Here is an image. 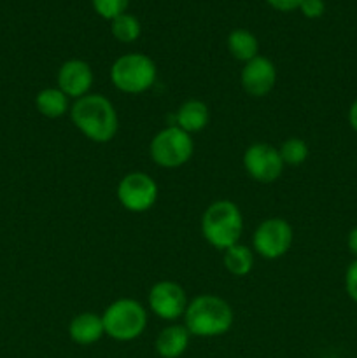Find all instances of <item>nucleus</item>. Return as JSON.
I'll use <instances>...</instances> for the list:
<instances>
[{"label":"nucleus","mask_w":357,"mask_h":358,"mask_svg":"<svg viewBox=\"0 0 357 358\" xmlns=\"http://www.w3.org/2000/svg\"><path fill=\"white\" fill-rule=\"evenodd\" d=\"M74 126L94 143H107L115 136L119 117L114 105L100 93H90L70 107Z\"/></svg>","instance_id":"f257e3e1"},{"label":"nucleus","mask_w":357,"mask_h":358,"mask_svg":"<svg viewBox=\"0 0 357 358\" xmlns=\"http://www.w3.org/2000/svg\"><path fill=\"white\" fill-rule=\"evenodd\" d=\"M186 329L196 338H217L233 327V308L223 297L202 294L189 301L184 313Z\"/></svg>","instance_id":"f03ea898"},{"label":"nucleus","mask_w":357,"mask_h":358,"mask_svg":"<svg viewBox=\"0 0 357 358\" xmlns=\"http://www.w3.org/2000/svg\"><path fill=\"white\" fill-rule=\"evenodd\" d=\"M244 233V215L230 199H219L203 212L202 234L214 248L226 250L240 241Z\"/></svg>","instance_id":"7ed1b4c3"},{"label":"nucleus","mask_w":357,"mask_h":358,"mask_svg":"<svg viewBox=\"0 0 357 358\" xmlns=\"http://www.w3.org/2000/svg\"><path fill=\"white\" fill-rule=\"evenodd\" d=\"M158 69L153 59L142 52H128L112 63L111 80L119 91L139 94L150 90L156 83Z\"/></svg>","instance_id":"20e7f679"},{"label":"nucleus","mask_w":357,"mask_h":358,"mask_svg":"<svg viewBox=\"0 0 357 358\" xmlns=\"http://www.w3.org/2000/svg\"><path fill=\"white\" fill-rule=\"evenodd\" d=\"M104 320L105 334L114 341H133L142 332L147 325V311L139 301L135 299H118L108 304L107 310L102 315Z\"/></svg>","instance_id":"39448f33"},{"label":"nucleus","mask_w":357,"mask_h":358,"mask_svg":"<svg viewBox=\"0 0 357 358\" xmlns=\"http://www.w3.org/2000/svg\"><path fill=\"white\" fill-rule=\"evenodd\" d=\"M195 152V143L189 133L182 131L178 126H168L158 131L150 140V159L161 168L175 170L188 163Z\"/></svg>","instance_id":"423d86ee"},{"label":"nucleus","mask_w":357,"mask_h":358,"mask_svg":"<svg viewBox=\"0 0 357 358\" xmlns=\"http://www.w3.org/2000/svg\"><path fill=\"white\" fill-rule=\"evenodd\" d=\"M294 234L290 224L280 217H272V219L262 220L255 227L254 236H252V247H254L255 254L273 261L290 250Z\"/></svg>","instance_id":"0eeeda50"},{"label":"nucleus","mask_w":357,"mask_h":358,"mask_svg":"<svg viewBox=\"0 0 357 358\" xmlns=\"http://www.w3.org/2000/svg\"><path fill=\"white\" fill-rule=\"evenodd\" d=\"M115 194L122 208L133 213H142L153 208L156 203L158 184L150 175L144 171H133L121 178Z\"/></svg>","instance_id":"6e6552de"},{"label":"nucleus","mask_w":357,"mask_h":358,"mask_svg":"<svg viewBox=\"0 0 357 358\" xmlns=\"http://www.w3.org/2000/svg\"><path fill=\"white\" fill-rule=\"evenodd\" d=\"M244 168L248 177L259 184H272L282 175L284 164L279 149L270 143H252L244 152Z\"/></svg>","instance_id":"1a4fd4ad"},{"label":"nucleus","mask_w":357,"mask_h":358,"mask_svg":"<svg viewBox=\"0 0 357 358\" xmlns=\"http://www.w3.org/2000/svg\"><path fill=\"white\" fill-rule=\"evenodd\" d=\"M150 311L161 320L174 322L178 317H184L188 308V296L178 283L163 280L150 287L149 297H147Z\"/></svg>","instance_id":"9d476101"},{"label":"nucleus","mask_w":357,"mask_h":358,"mask_svg":"<svg viewBox=\"0 0 357 358\" xmlns=\"http://www.w3.org/2000/svg\"><path fill=\"white\" fill-rule=\"evenodd\" d=\"M241 87L254 98H262L273 91L276 84V69L266 56H255L241 69Z\"/></svg>","instance_id":"9b49d317"},{"label":"nucleus","mask_w":357,"mask_h":358,"mask_svg":"<svg viewBox=\"0 0 357 358\" xmlns=\"http://www.w3.org/2000/svg\"><path fill=\"white\" fill-rule=\"evenodd\" d=\"M93 80V70L84 59H69L58 70V87L74 100L90 94Z\"/></svg>","instance_id":"f8f14e48"},{"label":"nucleus","mask_w":357,"mask_h":358,"mask_svg":"<svg viewBox=\"0 0 357 358\" xmlns=\"http://www.w3.org/2000/svg\"><path fill=\"white\" fill-rule=\"evenodd\" d=\"M69 336L76 345H94L105 336L104 320L100 315L90 313V311L76 315L69 324Z\"/></svg>","instance_id":"ddd939ff"},{"label":"nucleus","mask_w":357,"mask_h":358,"mask_svg":"<svg viewBox=\"0 0 357 358\" xmlns=\"http://www.w3.org/2000/svg\"><path fill=\"white\" fill-rule=\"evenodd\" d=\"M191 334L186 325L172 324L164 327L156 338V352L161 358H178L189 346Z\"/></svg>","instance_id":"4468645a"},{"label":"nucleus","mask_w":357,"mask_h":358,"mask_svg":"<svg viewBox=\"0 0 357 358\" xmlns=\"http://www.w3.org/2000/svg\"><path fill=\"white\" fill-rule=\"evenodd\" d=\"M210 119L209 107L202 100H188L175 112V126L186 133H198L206 128Z\"/></svg>","instance_id":"2eb2a0df"},{"label":"nucleus","mask_w":357,"mask_h":358,"mask_svg":"<svg viewBox=\"0 0 357 358\" xmlns=\"http://www.w3.org/2000/svg\"><path fill=\"white\" fill-rule=\"evenodd\" d=\"M69 100L70 98L59 87H46L35 96V107L44 117L58 119L70 112Z\"/></svg>","instance_id":"dca6fc26"},{"label":"nucleus","mask_w":357,"mask_h":358,"mask_svg":"<svg viewBox=\"0 0 357 358\" xmlns=\"http://www.w3.org/2000/svg\"><path fill=\"white\" fill-rule=\"evenodd\" d=\"M227 49H230V55L233 56L238 62H251L254 59L259 51V42L255 38V35L252 31L245 30V28H237L230 34L227 37Z\"/></svg>","instance_id":"f3484780"},{"label":"nucleus","mask_w":357,"mask_h":358,"mask_svg":"<svg viewBox=\"0 0 357 358\" xmlns=\"http://www.w3.org/2000/svg\"><path fill=\"white\" fill-rule=\"evenodd\" d=\"M223 261L227 273H231L233 276H245L252 271L254 254H252V250L248 247L237 243L224 250Z\"/></svg>","instance_id":"a211bd4d"},{"label":"nucleus","mask_w":357,"mask_h":358,"mask_svg":"<svg viewBox=\"0 0 357 358\" xmlns=\"http://www.w3.org/2000/svg\"><path fill=\"white\" fill-rule=\"evenodd\" d=\"M112 35L118 38L122 44H130L135 42L140 37V21L136 20L133 14H121V16L114 17L111 24Z\"/></svg>","instance_id":"6ab92c4d"},{"label":"nucleus","mask_w":357,"mask_h":358,"mask_svg":"<svg viewBox=\"0 0 357 358\" xmlns=\"http://www.w3.org/2000/svg\"><path fill=\"white\" fill-rule=\"evenodd\" d=\"M279 152H280V157H282V161L286 166L296 168L307 161L308 145L304 140L298 138V136H293V138H287L286 142L280 145Z\"/></svg>","instance_id":"aec40b11"},{"label":"nucleus","mask_w":357,"mask_h":358,"mask_svg":"<svg viewBox=\"0 0 357 358\" xmlns=\"http://www.w3.org/2000/svg\"><path fill=\"white\" fill-rule=\"evenodd\" d=\"M91 2H93L94 10H97L102 17L112 21L114 17L125 14L130 0H91Z\"/></svg>","instance_id":"412c9836"},{"label":"nucleus","mask_w":357,"mask_h":358,"mask_svg":"<svg viewBox=\"0 0 357 358\" xmlns=\"http://www.w3.org/2000/svg\"><path fill=\"white\" fill-rule=\"evenodd\" d=\"M345 290L346 296L357 304V259L350 262L345 271Z\"/></svg>","instance_id":"4be33fe9"},{"label":"nucleus","mask_w":357,"mask_h":358,"mask_svg":"<svg viewBox=\"0 0 357 358\" xmlns=\"http://www.w3.org/2000/svg\"><path fill=\"white\" fill-rule=\"evenodd\" d=\"M300 10L310 20H317L324 14L326 3L324 0H301Z\"/></svg>","instance_id":"5701e85b"},{"label":"nucleus","mask_w":357,"mask_h":358,"mask_svg":"<svg viewBox=\"0 0 357 358\" xmlns=\"http://www.w3.org/2000/svg\"><path fill=\"white\" fill-rule=\"evenodd\" d=\"M268 3L273 7V9L287 13V10L300 9L301 0H268Z\"/></svg>","instance_id":"b1692460"},{"label":"nucleus","mask_w":357,"mask_h":358,"mask_svg":"<svg viewBox=\"0 0 357 358\" xmlns=\"http://www.w3.org/2000/svg\"><path fill=\"white\" fill-rule=\"evenodd\" d=\"M346 247H349L350 254L357 257V226H354L352 229H350L349 236H346Z\"/></svg>","instance_id":"393cba45"},{"label":"nucleus","mask_w":357,"mask_h":358,"mask_svg":"<svg viewBox=\"0 0 357 358\" xmlns=\"http://www.w3.org/2000/svg\"><path fill=\"white\" fill-rule=\"evenodd\" d=\"M349 124L357 133V98L352 101V105L349 108Z\"/></svg>","instance_id":"a878e982"}]
</instances>
